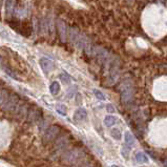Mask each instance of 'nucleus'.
<instances>
[{
  "label": "nucleus",
  "instance_id": "nucleus-1",
  "mask_svg": "<svg viewBox=\"0 0 167 167\" xmlns=\"http://www.w3.org/2000/svg\"><path fill=\"white\" fill-rule=\"evenodd\" d=\"M120 94L121 99L124 103H129L132 98H134L135 89H134V83L129 79H125L120 85Z\"/></svg>",
  "mask_w": 167,
  "mask_h": 167
},
{
  "label": "nucleus",
  "instance_id": "nucleus-2",
  "mask_svg": "<svg viewBox=\"0 0 167 167\" xmlns=\"http://www.w3.org/2000/svg\"><path fill=\"white\" fill-rule=\"evenodd\" d=\"M59 131H60V127L58 125H53L50 126L43 136V142L44 143H50L52 142L54 139H56V137L59 135Z\"/></svg>",
  "mask_w": 167,
  "mask_h": 167
},
{
  "label": "nucleus",
  "instance_id": "nucleus-3",
  "mask_svg": "<svg viewBox=\"0 0 167 167\" xmlns=\"http://www.w3.org/2000/svg\"><path fill=\"white\" fill-rule=\"evenodd\" d=\"M39 64H40V67L45 75L50 74L54 69V62L52 60L47 58H40L39 59Z\"/></svg>",
  "mask_w": 167,
  "mask_h": 167
},
{
  "label": "nucleus",
  "instance_id": "nucleus-4",
  "mask_svg": "<svg viewBox=\"0 0 167 167\" xmlns=\"http://www.w3.org/2000/svg\"><path fill=\"white\" fill-rule=\"evenodd\" d=\"M82 155H83V152H82V150H81V149L77 148V149H74V150L69 151V154L66 155L65 159H66L67 162L75 163V162H77L78 160L81 159Z\"/></svg>",
  "mask_w": 167,
  "mask_h": 167
},
{
  "label": "nucleus",
  "instance_id": "nucleus-5",
  "mask_svg": "<svg viewBox=\"0 0 167 167\" xmlns=\"http://www.w3.org/2000/svg\"><path fill=\"white\" fill-rule=\"evenodd\" d=\"M57 31H58V34L60 36V39L62 41H65V38H66V29H65V23L63 21L58 19L57 20Z\"/></svg>",
  "mask_w": 167,
  "mask_h": 167
},
{
  "label": "nucleus",
  "instance_id": "nucleus-6",
  "mask_svg": "<svg viewBox=\"0 0 167 167\" xmlns=\"http://www.w3.org/2000/svg\"><path fill=\"white\" fill-rule=\"evenodd\" d=\"M10 94H8L7 90L5 89H0V107L5 109L7 107L8 100H10Z\"/></svg>",
  "mask_w": 167,
  "mask_h": 167
},
{
  "label": "nucleus",
  "instance_id": "nucleus-7",
  "mask_svg": "<svg viewBox=\"0 0 167 167\" xmlns=\"http://www.w3.org/2000/svg\"><path fill=\"white\" fill-rule=\"evenodd\" d=\"M87 118V110L84 107H80L74 114V119L76 121H84Z\"/></svg>",
  "mask_w": 167,
  "mask_h": 167
},
{
  "label": "nucleus",
  "instance_id": "nucleus-8",
  "mask_svg": "<svg viewBox=\"0 0 167 167\" xmlns=\"http://www.w3.org/2000/svg\"><path fill=\"white\" fill-rule=\"evenodd\" d=\"M124 141H125V146L128 147L129 149H131L132 147L135 146L136 140H135V137L132 136V134L131 131L125 132V135H124Z\"/></svg>",
  "mask_w": 167,
  "mask_h": 167
},
{
  "label": "nucleus",
  "instance_id": "nucleus-9",
  "mask_svg": "<svg viewBox=\"0 0 167 167\" xmlns=\"http://www.w3.org/2000/svg\"><path fill=\"white\" fill-rule=\"evenodd\" d=\"M4 12L7 18H11L14 12V0H5L4 1Z\"/></svg>",
  "mask_w": 167,
  "mask_h": 167
},
{
  "label": "nucleus",
  "instance_id": "nucleus-10",
  "mask_svg": "<svg viewBox=\"0 0 167 167\" xmlns=\"http://www.w3.org/2000/svg\"><path fill=\"white\" fill-rule=\"evenodd\" d=\"M117 121H118L117 117H115V116H112V115H107L105 116V118H104V125L106 127H112L117 123Z\"/></svg>",
  "mask_w": 167,
  "mask_h": 167
},
{
  "label": "nucleus",
  "instance_id": "nucleus-11",
  "mask_svg": "<svg viewBox=\"0 0 167 167\" xmlns=\"http://www.w3.org/2000/svg\"><path fill=\"white\" fill-rule=\"evenodd\" d=\"M61 90V85L58 81H54L52 82V84L50 85V92L52 93L53 95H58Z\"/></svg>",
  "mask_w": 167,
  "mask_h": 167
},
{
  "label": "nucleus",
  "instance_id": "nucleus-12",
  "mask_svg": "<svg viewBox=\"0 0 167 167\" xmlns=\"http://www.w3.org/2000/svg\"><path fill=\"white\" fill-rule=\"evenodd\" d=\"M136 160H137V162L138 163H148L149 162V160H148V157L144 154V152L142 151H139L136 154Z\"/></svg>",
  "mask_w": 167,
  "mask_h": 167
},
{
  "label": "nucleus",
  "instance_id": "nucleus-13",
  "mask_svg": "<svg viewBox=\"0 0 167 167\" xmlns=\"http://www.w3.org/2000/svg\"><path fill=\"white\" fill-rule=\"evenodd\" d=\"M55 108H56V112H57L59 115H61V116H65V115H66V112H67V107H66V105H64L63 103H58V104H56Z\"/></svg>",
  "mask_w": 167,
  "mask_h": 167
},
{
  "label": "nucleus",
  "instance_id": "nucleus-14",
  "mask_svg": "<svg viewBox=\"0 0 167 167\" xmlns=\"http://www.w3.org/2000/svg\"><path fill=\"white\" fill-rule=\"evenodd\" d=\"M39 110L40 109H30L27 119H30L31 121H36L37 119H39V112H40Z\"/></svg>",
  "mask_w": 167,
  "mask_h": 167
},
{
  "label": "nucleus",
  "instance_id": "nucleus-15",
  "mask_svg": "<svg viewBox=\"0 0 167 167\" xmlns=\"http://www.w3.org/2000/svg\"><path fill=\"white\" fill-rule=\"evenodd\" d=\"M59 78H60L61 82L63 84H65V85H67V84H70V81H72V79H70V76L67 73H62L59 75Z\"/></svg>",
  "mask_w": 167,
  "mask_h": 167
},
{
  "label": "nucleus",
  "instance_id": "nucleus-16",
  "mask_svg": "<svg viewBox=\"0 0 167 167\" xmlns=\"http://www.w3.org/2000/svg\"><path fill=\"white\" fill-rule=\"evenodd\" d=\"M110 136H112V139H115V140H121L122 139V134H121L120 129L118 128H112V131H110Z\"/></svg>",
  "mask_w": 167,
  "mask_h": 167
},
{
  "label": "nucleus",
  "instance_id": "nucleus-17",
  "mask_svg": "<svg viewBox=\"0 0 167 167\" xmlns=\"http://www.w3.org/2000/svg\"><path fill=\"white\" fill-rule=\"evenodd\" d=\"M93 93H94V95H95V97L98 99V100H100V101H105L106 100V97H105V95L103 94V93L101 92V90H99V89H94L93 90Z\"/></svg>",
  "mask_w": 167,
  "mask_h": 167
},
{
  "label": "nucleus",
  "instance_id": "nucleus-18",
  "mask_svg": "<svg viewBox=\"0 0 167 167\" xmlns=\"http://www.w3.org/2000/svg\"><path fill=\"white\" fill-rule=\"evenodd\" d=\"M106 110L108 112H116V109H115V107L112 105V104H107L106 105Z\"/></svg>",
  "mask_w": 167,
  "mask_h": 167
},
{
  "label": "nucleus",
  "instance_id": "nucleus-19",
  "mask_svg": "<svg viewBox=\"0 0 167 167\" xmlns=\"http://www.w3.org/2000/svg\"><path fill=\"white\" fill-rule=\"evenodd\" d=\"M110 167H120V166H118V165H112Z\"/></svg>",
  "mask_w": 167,
  "mask_h": 167
}]
</instances>
